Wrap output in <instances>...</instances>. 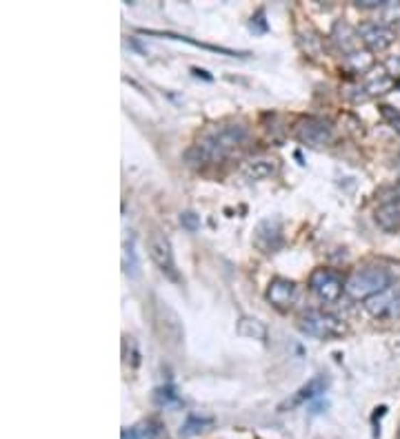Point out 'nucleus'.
<instances>
[{
  "instance_id": "f257e3e1",
  "label": "nucleus",
  "mask_w": 400,
  "mask_h": 439,
  "mask_svg": "<svg viewBox=\"0 0 400 439\" xmlns=\"http://www.w3.org/2000/svg\"><path fill=\"white\" fill-rule=\"evenodd\" d=\"M247 140V129L243 124H221L209 129L191 151L198 153V162H221L233 153Z\"/></svg>"
},
{
  "instance_id": "f03ea898",
  "label": "nucleus",
  "mask_w": 400,
  "mask_h": 439,
  "mask_svg": "<svg viewBox=\"0 0 400 439\" xmlns=\"http://www.w3.org/2000/svg\"><path fill=\"white\" fill-rule=\"evenodd\" d=\"M387 286H391L389 271L383 266H367L354 273L347 280V284H344V291L354 300H369L372 296L385 291Z\"/></svg>"
},
{
  "instance_id": "7ed1b4c3",
  "label": "nucleus",
  "mask_w": 400,
  "mask_h": 439,
  "mask_svg": "<svg viewBox=\"0 0 400 439\" xmlns=\"http://www.w3.org/2000/svg\"><path fill=\"white\" fill-rule=\"evenodd\" d=\"M154 326L156 333L162 342V346L167 349H178L180 342H183V322L176 315V310L167 304L158 300L156 302V313H154Z\"/></svg>"
},
{
  "instance_id": "20e7f679",
  "label": "nucleus",
  "mask_w": 400,
  "mask_h": 439,
  "mask_svg": "<svg viewBox=\"0 0 400 439\" xmlns=\"http://www.w3.org/2000/svg\"><path fill=\"white\" fill-rule=\"evenodd\" d=\"M298 326H300L302 333L318 337V340H332V337L342 335V331H344V326L338 318H334L330 313H322V310H312V313L302 315Z\"/></svg>"
},
{
  "instance_id": "39448f33",
  "label": "nucleus",
  "mask_w": 400,
  "mask_h": 439,
  "mask_svg": "<svg viewBox=\"0 0 400 439\" xmlns=\"http://www.w3.org/2000/svg\"><path fill=\"white\" fill-rule=\"evenodd\" d=\"M294 136L307 146H327L334 140V129L320 118H302L294 124Z\"/></svg>"
},
{
  "instance_id": "423d86ee",
  "label": "nucleus",
  "mask_w": 400,
  "mask_h": 439,
  "mask_svg": "<svg viewBox=\"0 0 400 439\" xmlns=\"http://www.w3.org/2000/svg\"><path fill=\"white\" fill-rule=\"evenodd\" d=\"M367 313L376 320H396L400 318V286H387L365 300Z\"/></svg>"
},
{
  "instance_id": "0eeeda50",
  "label": "nucleus",
  "mask_w": 400,
  "mask_h": 439,
  "mask_svg": "<svg viewBox=\"0 0 400 439\" xmlns=\"http://www.w3.org/2000/svg\"><path fill=\"white\" fill-rule=\"evenodd\" d=\"M149 255H152V260L156 262V266L165 273V276L169 280H178V273H176V262H174V251H172V242H169V237L165 233H160V231H154L149 235Z\"/></svg>"
},
{
  "instance_id": "6e6552de",
  "label": "nucleus",
  "mask_w": 400,
  "mask_h": 439,
  "mask_svg": "<svg viewBox=\"0 0 400 439\" xmlns=\"http://www.w3.org/2000/svg\"><path fill=\"white\" fill-rule=\"evenodd\" d=\"M309 288H312L322 302H336L342 296V278L332 269H316L309 278Z\"/></svg>"
},
{
  "instance_id": "1a4fd4ad",
  "label": "nucleus",
  "mask_w": 400,
  "mask_h": 439,
  "mask_svg": "<svg viewBox=\"0 0 400 439\" xmlns=\"http://www.w3.org/2000/svg\"><path fill=\"white\" fill-rule=\"evenodd\" d=\"M253 244H256L263 253H274L283 244V233H280V222L278 220H263L258 222L256 231H253Z\"/></svg>"
},
{
  "instance_id": "9d476101",
  "label": "nucleus",
  "mask_w": 400,
  "mask_h": 439,
  "mask_svg": "<svg viewBox=\"0 0 400 439\" xmlns=\"http://www.w3.org/2000/svg\"><path fill=\"white\" fill-rule=\"evenodd\" d=\"M327 384H330V379H327L325 375H316V377H312V379H309V381L305 384V386H300L292 397H287L285 401H280L278 411H280V413H287V411L298 408L300 404H305V401H309V399L318 397L320 393H325Z\"/></svg>"
},
{
  "instance_id": "9b49d317",
  "label": "nucleus",
  "mask_w": 400,
  "mask_h": 439,
  "mask_svg": "<svg viewBox=\"0 0 400 439\" xmlns=\"http://www.w3.org/2000/svg\"><path fill=\"white\" fill-rule=\"evenodd\" d=\"M358 36L372 51H385L394 43V31L385 25H362Z\"/></svg>"
},
{
  "instance_id": "f8f14e48",
  "label": "nucleus",
  "mask_w": 400,
  "mask_h": 439,
  "mask_svg": "<svg viewBox=\"0 0 400 439\" xmlns=\"http://www.w3.org/2000/svg\"><path fill=\"white\" fill-rule=\"evenodd\" d=\"M278 173V160L271 156H256L243 164V175L247 180L260 182Z\"/></svg>"
},
{
  "instance_id": "ddd939ff",
  "label": "nucleus",
  "mask_w": 400,
  "mask_h": 439,
  "mask_svg": "<svg viewBox=\"0 0 400 439\" xmlns=\"http://www.w3.org/2000/svg\"><path fill=\"white\" fill-rule=\"evenodd\" d=\"M140 33L144 36H158V38H174V40H180V43H189L194 47H200V49H207V51H214V53H225V56H249L247 51H233V49H225V47H218V45H207V43H200V40H194L189 36H178V33H169V31H154V29H140Z\"/></svg>"
},
{
  "instance_id": "4468645a",
  "label": "nucleus",
  "mask_w": 400,
  "mask_h": 439,
  "mask_svg": "<svg viewBox=\"0 0 400 439\" xmlns=\"http://www.w3.org/2000/svg\"><path fill=\"white\" fill-rule=\"evenodd\" d=\"M267 298L271 304H276L278 308H285L296 298V284L289 282V280H283V278H276L267 288Z\"/></svg>"
},
{
  "instance_id": "2eb2a0df",
  "label": "nucleus",
  "mask_w": 400,
  "mask_h": 439,
  "mask_svg": "<svg viewBox=\"0 0 400 439\" xmlns=\"http://www.w3.org/2000/svg\"><path fill=\"white\" fill-rule=\"evenodd\" d=\"M122 271H125V276L132 280L140 278V273H142V262L136 249V235H130L122 242Z\"/></svg>"
},
{
  "instance_id": "dca6fc26",
  "label": "nucleus",
  "mask_w": 400,
  "mask_h": 439,
  "mask_svg": "<svg viewBox=\"0 0 400 439\" xmlns=\"http://www.w3.org/2000/svg\"><path fill=\"white\" fill-rule=\"evenodd\" d=\"M332 38L334 43L344 51V53H356L358 49V43H360V36L349 27V25H344V23H336L334 25V31H332Z\"/></svg>"
},
{
  "instance_id": "f3484780",
  "label": "nucleus",
  "mask_w": 400,
  "mask_h": 439,
  "mask_svg": "<svg viewBox=\"0 0 400 439\" xmlns=\"http://www.w3.org/2000/svg\"><path fill=\"white\" fill-rule=\"evenodd\" d=\"M236 333H238L241 337H247V340H267V326L256 320V318H241L238 324H236Z\"/></svg>"
},
{
  "instance_id": "a211bd4d",
  "label": "nucleus",
  "mask_w": 400,
  "mask_h": 439,
  "mask_svg": "<svg viewBox=\"0 0 400 439\" xmlns=\"http://www.w3.org/2000/svg\"><path fill=\"white\" fill-rule=\"evenodd\" d=\"M369 94H387V91L394 87V76L385 69V67H378L374 69L369 76H367V82H365Z\"/></svg>"
},
{
  "instance_id": "6ab92c4d",
  "label": "nucleus",
  "mask_w": 400,
  "mask_h": 439,
  "mask_svg": "<svg viewBox=\"0 0 400 439\" xmlns=\"http://www.w3.org/2000/svg\"><path fill=\"white\" fill-rule=\"evenodd\" d=\"M376 222L385 231H398L400 229V207L396 202H389L376 211Z\"/></svg>"
},
{
  "instance_id": "aec40b11",
  "label": "nucleus",
  "mask_w": 400,
  "mask_h": 439,
  "mask_svg": "<svg viewBox=\"0 0 400 439\" xmlns=\"http://www.w3.org/2000/svg\"><path fill=\"white\" fill-rule=\"evenodd\" d=\"M209 424H211V419H207V417L189 415L187 422L183 424V428H180V437H194L198 433H203Z\"/></svg>"
},
{
  "instance_id": "412c9836",
  "label": "nucleus",
  "mask_w": 400,
  "mask_h": 439,
  "mask_svg": "<svg viewBox=\"0 0 400 439\" xmlns=\"http://www.w3.org/2000/svg\"><path fill=\"white\" fill-rule=\"evenodd\" d=\"M180 224H183V229H187L189 233H196L200 229V215H196L194 211L180 213Z\"/></svg>"
},
{
  "instance_id": "4be33fe9",
  "label": "nucleus",
  "mask_w": 400,
  "mask_h": 439,
  "mask_svg": "<svg viewBox=\"0 0 400 439\" xmlns=\"http://www.w3.org/2000/svg\"><path fill=\"white\" fill-rule=\"evenodd\" d=\"M156 401L160 406H165V404H172V401H176L178 399V395H176V391L172 389V386H165V389H158L156 391Z\"/></svg>"
},
{
  "instance_id": "5701e85b",
  "label": "nucleus",
  "mask_w": 400,
  "mask_h": 439,
  "mask_svg": "<svg viewBox=\"0 0 400 439\" xmlns=\"http://www.w3.org/2000/svg\"><path fill=\"white\" fill-rule=\"evenodd\" d=\"M394 126H396V131L400 134V118H396V120H394Z\"/></svg>"
},
{
  "instance_id": "b1692460",
  "label": "nucleus",
  "mask_w": 400,
  "mask_h": 439,
  "mask_svg": "<svg viewBox=\"0 0 400 439\" xmlns=\"http://www.w3.org/2000/svg\"><path fill=\"white\" fill-rule=\"evenodd\" d=\"M398 439H400V435H398Z\"/></svg>"
}]
</instances>
